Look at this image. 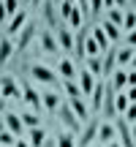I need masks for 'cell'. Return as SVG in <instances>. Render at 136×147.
Returning <instances> with one entry per match:
<instances>
[{"mask_svg":"<svg viewBox=\"0 0 136 147\" xmlns=\"http://www.w3.org/2000/svg\"><path fill=\"white\" fill-rule=\"evenodd\" d=\"M30 79L33 82H38V84H49V87H57V84H63V79L57 76L49 65H44V63H30Z\"/></svg>","mask_w":136,"mask_h":147,"instance_id":"cell-1","label":"cell"},{"mask_svg":"<svg viewBox=\"0 0 136 147\" xmlns=\"http://www.w3.org/2000/svg\"><path fill=\"white\" fill-rule=\"evenodd\" d=\"M55 115H57V120L65 125V131H71V134H79V131H82V120H79V117L73 115L71 104H60Z\"/></svg>","mask_w":136,"mask_h":147,"instance_id":"cell-2","label":"cell"},{"mask_svg":"<svg viewBox=\"0 0 136 147\" xmlns=\"http://www.w3.org/2000/svg\"><path fill=\"white\" fill-rule=\"evenodd\" d=\"M36 36H38V27H36V22H27V25L22 27L19 33H16L14 49H16V52H25V49H27V44H30V41H33Z\"/></svg>","mask_w":136,"mask_h":147,"instance_id":"cell-3","label":"cell"},{"mask_svg":"<svg viewBox=\"0 0 136 147\" xmlns=\"http://www.w3.org/2000/svg\"><path fill=\"white\" fill-rule=\"evenodd\" d=\"M0 98L3 101H22V90L16 87L14 76H0Z\"/></svg>","mask_w":136,"mask_h":147,"instance_id":"cell-4","label":"cell"},{"mask_svg":"<svg viewBox=\"0 0 136 147\" xmlns=\"http://www.w3.org/2000/svg\"><path fill=\"white\" fill-rule=\"evenodd\" d=\"M98 125H101V120L90 117V120H87V125H84L82 131H79L76 147H87V144H93V142H95V136H98Z\"/></svg>","mask_w":136,"mask_h":147,"instance_id":"cell-5","label":"cell"},{"mask_svg":"<svg viewBox=\"0 0 136 147\" xmlns=\"http://www.w3.org/2000/svg\"><path fill=\"white\" fill-rule=\"evenodd\" d=\"M22 101H25V104L30 106L33 112H41V109H44V104H41V93H38V90L33 87L30 82L22 84Z\"/></svg>","mask_w":136,"mask_h":147,"instance_id":"cell-6","label":"cell"},{"mask_svg":"<svg viewBox=\"0 0 136 147\" xmlns=\"http://www.w3.org/2000/svg\"><path fill=\"white\" fill-rule=\"evenodd\" d=\"M38 44H41V49L46 55H57L60 52V44H57V36H55L52 30H38Z\"/></svg>","mask_w":136,"mask_h":147,"instance_id":"cell-7","label":"cell"},{"mask_svg":"<svg viewBox=\"0 0 136 147\" xmlns=\"http://www.w3.org/2000/svg\"><path fill=\"white\" fill-rule=\"evenodd\" d=\"M114 65H117V47L112 44V47L104 52V60H101V76L109 79L112 74H114Z\"/></svg>","mask_w":136,"mask_h":147,"instance_id":"cell-8","label":"cell"},{"mask_svg":"<svg viewBox=\"0 0 136 147\" xmlns=\"http://www.w3.org/2000/svg\"><path fill=\"white\" fill-rule=\"evenodd\" d=\"M3 120H5V131H11L14 136H22V134H25L22 117L16 115V112H3Z\"/></svg>","mask_w":136,"mask_h":147,"instance_id":"cell-9","label":"cell"},{"mask_svg":"<svg viewBox=\"0 0 136 147\" xmlns=\"http://www.w3.org/2000/svg\"><path fill=\"white\" fill-rule=\"evenodd\" d=\"M76 76H79V90H82V98H90V93H93V87H95V76H93L87 68L76 71Z\"/></svg>","mask_w":136,"mask_h":147,"instance_id":"cell-10","label":"cell"},{"mask_svg":"<svg viewBox=\"0 0 136 147\" xmlns=\"http://www.w3.org/2000/svg\"><path fill=\"white\" fill-rule=\"evenodd\" d=\"M25 25H27V8H19V11L8 19V30H5V33H8V36H16Z\"/></svg>","mask_w":136,"mask_h":147,"instance_id":"cell-11","label":"cell"},{"mask_svg":"<svg viewBox=\"0 0 136 147\" xmlns=\"http://www.w3.org/2000/svg\"><path fill=\"white\" fill-rule=\"evenodd\" d=\"M109 84L114 93H123L128 87V68H114V74L109 76Z\"/></svg>","mask_w":136,"mask_h":147,"instance_id":"cell-12","label":"cell"},{"mask_svg":"<svg viewBox=\"0 0 136 147\" xmlns=\"http://www.w3.org/2000/svg\"><path fill=\"white\" fill-rule=\"evenodd\" d=\"M68 104H71V109H73V115L79 117L82 123H87L90 120V109H87V98H68Z\"/></svg>","mask_w":136,"mask_h":147,"instance_id":"cell-13","label":"cell"},{"mask_svg":"<svg viewBox=\"0 0 136 147\" xmlns=\"http://www.w3.org/2000/svg\"><path fill=\"white\" fill-rule=\"evenodd\" d=\"M98 142H104V144H109V142H114L117 139V128H114V123L112 120H106V123H101L98 125Z\"/></svg>","mask_w":136,"mask_h":147,"instance_id":"cell-14","label":"cell"},{"mask_svg":"<svg viewBox=\"0 0 136 147\" xmlns=\"http://www.w3.org/2000/svg\"><path fill=\"white\" fill-rule=\"evenodd\" d=\"M104 95H106V82H95L93 93H90V106H93V112H101V104H104Z\"/></svg>","mask_w":136,"mask_h":147,"instance_id":"cell-15","label":"cell"},{"mask_svg":"<svg viewBox=\"0 0 136 147\" xmlns=\"http://www.w3.org/2000/svg\"><path fill=\"white\" fill-rule=\"evenodd\" d=\"M55 36H57V44H60V49H65V52H73V33L68 30L65 25H60V27H55Z\"/></svg>","mask_w":136,"mask_h":147,"instance_id":"cell-16","label":"cell"},{"mask_svg":"<svg viewBox=\"0 0 136 147\" xmlns=\"http://www.w3.org/2000/svg\"><path fill=\"white\" fill-rule=\"evenodd\" d=\"M41 104H44L46 112H57V106L63 104V95H60L57 90H46V93L41 95Z\"/></svg>","mask_w":136,"mask_h":147,"instance_id":"cell-17","label":"cell"},{"mask_svg":"<svg viewBox=\"0 0 136 147\" xmlns=\"http://www.w3.org/2000/svg\"><path fill=\"white\" fill-rule=\"evenodd\" d=\"M57 76L63 79V82H68V79H76V65H73L71 57H63L57 63Z\"/></svg>","mask_w":136,"mask_h":147,"instance_id":"cell-18","label":"cell"},{"mask_svg":"<svg viewBox=\"0 0 136 147\" xmlns=\"http://www.w3.org/2000/svg\"><path fill=\"white\" fill-rule=\"evenodd\" d=\"M41 11H44V19H46L49 30L57 27V11H55V0H41Z\"/></svg>","mask_w":136,"mask_h":147,"instance_id":"cell-19","label":"cell"},{"mask_svg":"<svg viewBox=\"0 0 136 147\" xmlns=\"http://www.w3.org/2000/svg\"><path fill=\"white\" fill-rule=\"evenodd\" d=\"M11 55H14V41H11L8 36H3V38H0V65L8 63Z\"/></svg>","mask_w":136,"mask_h":147,"instance_id":"cell-20","label":"cell"},{"mask_svg":"<svg viewBox=\"0 0 136 147\" xmlns=\"http://www.w3.org/2000/svg\"><path fill=\"white\" fill-rule=\"evenodd\" d=\"M90 36H93V41L95 44H98V47H101V52H106V49H109L112 47V44H109V38H106V33H104V27H90Z\"/></svg>","mask_w":136,"mask_h":147,"instance_id":"cell-21","label":"cell"},{"mask_svg":"<svg viewBox=\"0 0 136 147\" xmlns=\"http://www.w3.org/2000/svg\"><path fill=\"white\" fill-rule=\"evenodd\" d=\"M44 139H46V131H44L41 125L38 128H27V142L33 147H44Z\"/></svg>","mask_w":136,"mask_h":147,"instance_id":"cell-22","label":"cell"},{"mask_svg":"<svg viewBox=\"0 0 136 147\" xmlns=\"http://www.w3.org/2000/svg\"><path fill=\"white\" fill-rule=\"evenodd\" d=\"M133 52H136L133 47H117V65H120V68L131 65V57H133Z\"/></svg>","mask_w":136,"mask_h":147,"instance_id":"cell-23","label":"cell"},{"mask_svg":"<svg viewBox=\"0 0 136 147\" xmlns=\"http://www.w3.org/2000/svg\"><path fill=\"white\" fill-rule=\"evenodd\" d=\"M101 27H104V33H106V38H109V44H117V41H120V27H117V25H112L109 19H104V22H101Z\"/></svg>","mask_w":136,"mask_h":147,"instance_id":"cell-24","label":"cell"},{"mask_svg":"<svg viewBox=\"0 0 136 147\" xmlns=\"http://www.w3.org/2000/svg\"><path fill=\"white\" fill-rule=\"evenodd\" d=\"M82 19H84V16H82V8H79V5H73L71 14H68V22H65V25L71 27V30H79V27H82Z\"/></svg>","mask_w":136,"mask_h":147,"instance_id":"cell-25","label":"cell"},{"mask_svg":"<svg viewBox=\"0 0 136 147\" xmlns=\"http://www.w3.org/2000/svg\"><path fill=\"white\" fill-rule=\"evenodd\" d=\"M22 125H25V128H38V125H41V120H38V112H22Z\"/></svg>","mask_w":136,"mask_h":147,"instance_id":"cell-26","label":"cell"},{"mask_svg":"<svg viewBox=\"0 0 136 147\" xmlns=\"http://www.w3.org/2000/svg\"><path fill=\"white\" fill-rule=\"evenodd\" d=\"M84 68L93 74V76H101V57H98V55H90V57H84Z\"/></svg>","mask_w":136,"mask_h":147,"instance_id":"cell-27","label":"cell"},{"mask_svg":"<svg viewBox=\"0 0 136 147\" xmlns=\"http://www.w3.org/2000/svg\"><path fill=\"white\" fill-rule=\"evenodd\" d=\"M123 30H136V11L131 8L123 11Z\"/></svg>","mask_w":136,"mask_h":147,"instance_id":"cell-28","label":"cell"},{"mask_svg":"<svg viewBox=\"0 0 136 147\" xmlns=\"http://www.w3.org/2000/svg\"><path fill=\"white\" fill-rule=\"evenodd\" d=\"M128 104H131V101H128L125 93H114V112L117 115H123V112L128 109Z\"/></svg>","mask_w":136,"mask_h":147,"instance_id":"cell-29","label":"cell"},{"mask_svg":"<svg viewBox=\"0 0 136 147\" xmlns=\"http://www.w3.org/2000/svg\"><path fill=\"white\" fill-rule=\"evenodd\" d=\"M57 147H76V136H73L71 131H63L57 136Z\"/></svg>","mask_w":136,"mask_h":147,"instance_id":"cell-30","label":"cell"},{"mask_svg":"<svg viewBox=\"0 0 136 147\" xmlns=\"http://www.w3.org/2000/svg\"><path fill=\"white\" fill-rule=\"evenodd\" d=\"M63 90H65V95H68V98H79V95H82V90H79V84L73 82V79L63 82Z\"/></svg>","mask_w":136,"mask_h":147,"instance_id":"cell-31","label":"cell"},{"mask_svg":"<svg viewBox=\"0 0 136 147\" xmlns=\"http://www.w3.org/2000/svg\"><path fill=\"white\" fill-rule=\"evenodd\" d=\"M106 19L123 30V11H120V8H109V11H106Z\"/></svg>","mask_w":136,"mask_h":147,"instance_id":"cell-32","label":"cell"},{"mask_svg":"<svg viewBox=\"0 0 136 147\" xmlns=\"http://www.w3.org/2000/svg\"><path fill=\"white\" fill-rule=\"evenodd\" d=\"M3 8H5V14H8V19H11V16L22 8V0H3Z\"/></svg>","mask_w":136,"mask_h":147,"instance_id":"cell-33","label":"cell"},{"mask_svg":"<svg viewBox=\"0 0 136 147\" xmlns=\"http://www.w3.org/2000/svg\"><path fill=\"white\" fill-rule=\"evenodd\" d=\"M84 55H87V57H90V55H101V47L93 41V36L84 38Z\"/></svg>","mask_w":136,"mask_h":147,"instance_id":"cell-34","label":"cell"},{"mask_svg":"<svg viewBox=\"0 0 136 147\" xmlns=\"http://www.w3.org/2000/svg\"><path fill=\"white\" fill-rule=\"evenodd\" d=\"M57 16H60V19H63V22H68V14H71V8H73V3H68V0H60V5H57Z\"/></svg>","mask_w":136,"mask_h":147,"instance_id":"cell-35","label":"cell"},{"mask_svg":"<svg viewBox=\"0 0 136 147\" xmlns=\"http://www.w3.org/2000/svg\"><path fill=\"white\" fill-rule=\"evenodd\" d=\"M14 142H16V136L11 131H0V147H14Z\"/></svg>","mask_w":136,"mask_h":147,"instance_id":"cell-36","label":"cell"},{"mask_svg":"<svg viewBox=\"0 0 136 147\" xmlns=\"http://www.w3.org/2000/svg\"><path fill=\"white\" fill-rule=\"evenodd\" d=\"M87 3H90V19L98 16L101 11H104V0H87Z\"/></svg>","mask_w":136,"mask_h":147,"instance_id":"cell-37","label":"cell"},{"mask_svg":"<svg viewBox=\"0 0 136 147\" xmlns=\"http://www.w3.org/2000/svg\"><path fill=\"white\" fill-rule=\"evenodd\" d=\"M123 117H125L128 125H133V123H136V104H128V109L123 112Z\"/></svg>","mask_w":136,"mask_h":147,"instance_id":"cell-38","label":"cell"},{"mask_svg":"<svg viewBox=\"0 0 136 147\" xmlns=\"http://www.w3.org/2000/svg\"><path fill=\"white\" fill-rule=\"evenodd\" d=\"M125 47H133L136 49V30H128L125 33Z\"/></svg>","mask_w":136,"mask_h":147,"instance_id":"cell-39","label":"cell"},{"mask_svg":"<svg viewBox=\"0 0 136 147\" xmlns=\"http://www.w3.org/2000/svg\"><path fill=\"white\" fill-rule=\"evenodd\" d=\"M128 87H136V71L128 68Z\"/></svg>","mask_w":136,"mask_h":147,"instance_id":"cell-40","label":"cell"},{"mask_svg":"<svg viewBox=\"0 0 136 147\" xmlns=\"http://www.w3.org/2000/svg\"><path fill=\"white\" fill-rule=\"evenodd\" d=\"M125 95H128V101H131V104H136V87H128Z\"/></svg>","mask_w":136,"mask_h":147,"instance_id":"cell-41","label":"cell"},{"mask_svg":"<svg viewBox=\"0 0 136 147\" xmlns=\"http://www.w3.org/2000/svg\"><path fill=\"white\" fill-rule=\"evenodd\" d=\"M114 8H120V11H125V8H128V0H114Z\"/></svg>","mask_w":136,"mask_h":147,"instance_id":"cell-42","label":"cell"},{"mask_svg":"<svg viewBox=\"0 0 136 147\" xmlns=\"http://www.w3.org/2000/svg\"><path fill=\"white\" fill-rule=\"evenodd\" d=\"M14 147H33V144H30V142H25V139H16Z\"/></svg>","mask_w":136,"mask_h":147,"instance_id":"cell-43","label":"cell"},{"mask_svg":"<svg viewBox=\"0 0 136 147\" xmlns=\"http://www.w3.org/2000/svg\"><path fill=\"white\" fill-rule=\"evenodd\" d=\"M5 19H8V14H5V8H3V3H0V25H3Z\"/></svg>","mask_w":136,"mask_h":147,"instance_id":"cell-44","label":"cell"},{"mask_svg":"<svg viewBox=\"0 0 136 147\" xmlns=\"http://www.w3.org/2000/svg\"><path fill=\"white\" fill-rule=\"evenodd\" d=\"M131 136H133V142H136V123L131 125Z\"/></svg>","mask_w":136,"mask_h":147,"instance_id":"cell-45","label":"cell"},{"mask_svg":"<svg viewBox=\"0 0 136 147\" xmlns=\"http://www.w3.org/2000/svg\"><path fill=\"white\" fill-rule=\"evenodd\" d=\"M106 147H123V144H120V142H117V139H114V142H109Z\"/></svg>","mask_w":136,"mask_h":147,"instance_id":"cell-46","label":"cell"},{"mask_svg":"<svg viewBox=\"0 0 136 147\" xmlns=\"http://www.w3.org/2000/svg\"><path fill=\"white\" fill-rule=\"evenodd\" d=\"M131 68L136 71V52H133V57H131Z\"/></svg>","mask_w":136,"mask_h":147,"instance_id":"cell-47","label":"cell"},{"mask_svg":"<svg viewBox=\"0 0 136 147\" xmlns=\"http://www.w3.org/2000/svg\"><path fill=\"white\" fill-rule=\"evenodd\" d=\"M0 131H5V120H3V115H0Z\"/></svg>","mask_w":136,"mask_h":147,"instance_id":"cell-48","label":"cell"},{"mask_svg":"<svg viewBox=\"0 0 136 147\" xmlns=\"http://www.w3.org/2000/svg\"><path fill=\"white\" fill-rule=\"evenodd\" d=\"M87 147H93V144H87Z\"/></svg>","mask_w":136,"mask_h":147,"instance_id":"cell-49","label":"cell"}]
</instances>
